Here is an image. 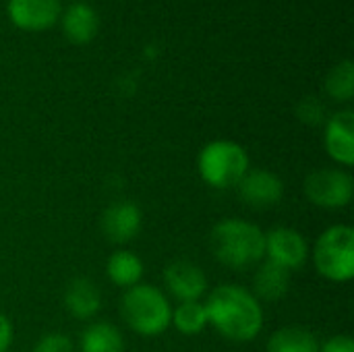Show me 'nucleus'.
Here are the masks:
<instances>
[{
    "instance_id": "nucleus-1",
    "label": "nucleus",
    "mask_w": 354,
    "mask_h": 352,
    "mask_svg": "<svg viewBox=\"0 0 354 352\" xmlns=\"http://www.w3.org/2000/svg\"><path fill=\"white\" fill-rule=\"evenodd\" d=\"M207 324L232 342H251L263 330V309L255 295L236 284H222L207 297Z\"/></svg>"
},
{
    "instance_id": "nucleus-2",
    "label": "nucleus",
    "mask_w": 354,
    "mask_h": 352,
    "mask_svg": "<svg viewBox=\"0 0 354 352\" xmlns=\"http://www.w3.org/2000/svg\"><path fill=\"white\" fill-rule=\"evenodd\" d=\"M209 249L216 261L230 270H249L266 257V232L247 220L226 218L209 232Z\"/></svg>"
},
{
    "instance_id": "nucleus-3",
    "label": "nucleus",
    "mask_w": 354,
    "mask_h": 352,
    "mask_svg": "<svg viewBox=\"0 0 354 352\" xmlns=\"http://www.w3.org/2000/svg\"><path fill=\"white\" fill-rule=\"evenodd\" d=\"M120 315L129 330L139 336L153 338L164 334L172 322L168 297L151 284H135L120 299Z\"/></svg>"
},
{
    "instance_id": "nucleus-4",
    "label": "nucleus",
    "mask_w": 354,
    "mask_h": 352,
    "mask_svg": "<svg viewBox=\"0 0 354 352\" xmlns=\"http://www.w3.org/2000/svg\"><path fill=\"white\" fill-rule=\"evenodd\" d=\"M249 168L251 164L247 149L228 139L207 143L197 156L199 176L212 189H234Z\"/></svg>"
},
{
    "instance_id": "nucleus-5",
    "label": "nucleus",
    "mask_w": 354,
    "mask_h": 352,
    "mask_svg": "<svg viewBox=\"0 0 354 352\" xmlns=\"http://www.w3.org/2000/svg\"><path fill=\"white\" fill-rule=\"evenodd\" d=\"M313 266L330 282H348L354 276V230L334 224L322 232L313 247Z\"/></svg>"
},
{
    "instance_id": "nucleus-6",
    "label": "nucleus",
    "mask_w": 354,
    "mask_h": 352,
    "mask_svg": "<svg viewBox=\"0 0 354 352\" xmlns=\"http://www.w3.org/2000/svg\"><path fill=\"white\" fill-rule=\"evenodd\" d=\"M303 193L317 207L340 210L353 201L354 180L342 168H319L307 174Z\"/></svg>"
},
{
    "instance_id": "nucleus-7",
    "label": "nucleus",
    "mask_w": 354,
    "mask_h": 352,
    "mask_svg": "<svg viewBox=\"0 0 354 352\" xmlns=\"http://www.w3.org/2000/svg\"><path fill=\"white\" fill-rule=\"evenodd\" d=\"M309 253L307 239L295 228L278 226L266 232V259L288 272L301 270L307 263Z\"/></svg>"
},
{
    "instance_id": "nucleus-8",
    "label": "nucleus",
    "mask_w": 354,
    "mask_h": 352,
    "mask_svg": "<svg viewBox=\"0 0 354 352\" xmlns=\"http://www.w3.org/2000/svg\"><path fill=\"white\" fill-rule=\"evenodd\" d=\"M236 191L245 205L253 210H268L282 201L284 183L282 178L266 168H249L243 180L236 185Z\"/></svg>"
},
{
    "instance_id": "nucleus-9",
    "label": "nucleus",
    "mask_w": 354,
    "mask_h": 352,
    "mask_svg": "<svg viewBox=\"0 0 354 352\" xmlns=\"http://www.w3.org/2000/svg\"><path fill=\"white\" fill-rule=\"evenodd\" d=\"M164 284H166L168 293L180 303L201 301V297L207 290V276L193 261L176 259V261L166 266Z\"/></svg>"
},
{
    "instance_id": "nucleus-10",
    "label": "nucleus",
    "mask_w": 354,
    "mask_h": 352,
    "mask_svg": "<svg viewBox=\"0 0 354 352\" xmlns=\"http://www.w3.org/2000/svg\"><path fill=\"white\" fill-rule=\"evenodd\" d=\"M143 224L141 210L131 201H116L108 205L100 218V228L110 243L124 245L133 241Z\"/></svg>"
},
{
    "instance_id": "nucleus-11",
    "label": "nucleus",
    "mask_w": 354,
    "mask_h": 352,
    "mask_svg": "<svg viewBox=\"0 0 354 352\" xmlns=\"http://www.w3.org/2000/svg\"><path fill=\"white\" fill-rule=\"evenodd\" d=\"M326 149L334 162L342 168H351L354 164V112L340 110L326 122L324 135Z\"/></svg>"
},
{
    "instance_id": "nucleus-12",
    "label": "nucleus",
    "mask_w": 354,
    "mask_h": 352,
    "mask_svg": "<svg viewBox=\"0 0 354 352\" xmlns=\"http://www.w3.org/2000/svg\"><path fill=\"white\" fill-rule=\"evenodd\" d=\"M10 21L27 31H41L56 23L60 15L58 0H10L8 2Z\"/></svg>"
},
{
    "instance_id": "nucleus-13",
    "label": "nucleus",
    "mask_w": 354,
    "mask_h": 352,
    "mask_svg": "<svg viewBox=\"0 0 354 352\" xmlns=\"http://www.w3.org/2000/svg\"><path fill=\"white\" fill-rule=\"evenodd\" d=\"M100 307H102V295L93 280L75 278L68 282L64 290V309L68 311V315L87 322L97 315Z\"/></svg>"
},
{
    "instance_id": "nucleus-14",
    "label": "nucleus",
    "mask_w": 354,
    "mask_h": 352,
    "mask_svg": "<svg viewBox=\"0 0 354 352\" xmlns=\"http://www.w3.org/2000/svg\"><path fill=\"white\" fill-rule=\"evenodd\" d=\"M290 290V272L272 263L261 261L253 274V295L257 301L278 303L282 301Z\"/></svg>"
},
{
    "instance_id": "nucleus-15",
    "label": "nucleus",
    "mask_w": 354,
    "mask_h": 352,
    "mask_svg": "<svg viewBox=\"0 0 354 352\" xmlns=\"http://www.w3.org/2000/svg\"><path fill=\"white\" fill-rule=\"evenodd\" d=\"M100 27L97 15L89 4H73L71 8H66L64 17H62V29L68 41L73 44H87L95 37Z\"/></svg>"
},
{
    "instance_id": "nucleus-16",
    "label": "nucleus",
    "mask_w": 354,
    "mask_h": 352,
    "mask_svg": "<svg viewBox=\"0 0 354 352\" xmlns=\"http://www.w3.org/2000/svg\"><path fill=\"white\" fill-rule=\"evenodd\" d=\"M106 274L110 278V282L118 288H133L135 284L141 282L143 278V261L139 259V255H135L133 251H114L108 257L106 263Z\"/></svg>"
},
{
    "instance_id": "nucleus-17",
    "label": "nucleus",
    "mask_w": 354,
    "mask_h": 352,
    "mask_svg": "<svg viewBox=\"0 0 354 352\" xmlns=\"http://www.w3.org/2000/svg\"><path fill=\"white\" fill-rule=\"evenodd\" d=\"M79 352H124V340L116 326L108 322H95L83 330Z\"/></svg>"
},
{
    "instance_id": "nucleus-18",
    "label": "nucleus",
    "mask_w": 354,
    "mask_h": 352,
    "mask_svg": "<svg viewBox=\"0 0 354 352\" xmlns=\"http://www.w3.org/2000/svg\"><path fill=\"white\" fill-rule=\"evenodd\" d=\"M268 352H319V340L305 328H282L272 334Z\"/></svg>"
},
{
    "instance_id": "nucleus-19",
    "label": "nucleus",
    "mask_w": 354,
    "mask_h": 352,
    "mask_svg": "<svg viewBox=\"0 0 354 352\" xmlns=\"http://www.w3.org/2000/svg\"><path fill=\"white\" fill-rule=\"evenodd\" d=\"M170 326H174L180 334L185 336H197L205 330L207 324V311L205 305L201 301H187V303H178V307L172 311V322Z\"/></svg>"
},
{
    "instance_id": "nucleus-20",
    "label": "nucleus",
    "mask_w": 354,
    "mask_h": 352,
    "mask_svg": "<svg viewBox=\"0 0 354 352\" xmlns=\"http://www.w3.org/2000/svg\"><path fill=\"white\" fill-rule=\"evenodd\" d=\"M326 91L332 100L348 102L354 95V64L353 60L338 62L326 77Z\"/></svg>"
},
{
    "instance_id": "nucleus-21",
    "label": "nucleus",
    "mask_w": 354,
    "mask_h": 352,
    "mask_svg": "<svg viewBox=\"0 0 354 352\" xmlns=\"http://www.w3.org/2000/svg\"><path fill=\"white\" fill-rule=\"evenodd\" d=\"M297 116L309 127H319L322 122H326V108L317 98H305L297 106Z\"/></svg>"
},
{
    "instance_id": "nucleus-22",
    "label": "nucleus",
    "mask_w": 354,
    "mask_h": 352,
    "mask_svg": "<svg viewBox=\"0 0 354 352\" xmlns=\"http://www.w3.org/2000/svg\"><path fill=\"white\" fill-rule=\"evenodd\" d=\"M31 352H75V346H73V340L66 334L52 332V334L41 336L35 342Z\"/></svg>"
},
{
    "instance_id": "nucleus-23",
    "label": "nucleus",
    "mask_w": 354,
    "mask_h": 352,
    "mask_svg": "<svg viewBox=\"0 0 354 352\" xmlns=\"http://www.w3.org/2000/svg\"><path fill=\"white\" fill-rule=\"evenodd\" d=\"M319 352H354V340L346 334H336L319 346Z\"/></svg>"
},
{
    "instance_id": "nucleus-24",
    "label": "nucleus",
    "mask_w": 354,
    "mask_h": 352,
    "mask_svg": "<svg viewBox=\"0 0 354 352\" xmlns=\"http://www.w3.org/2000/svg\"><path fill=\"white\" fill-rule=\"evenodd\" d=\"M12 336H15V330H12L10 319L4 313H0V352H8L12 344Z\"/></svg>"
}]
</instances>
